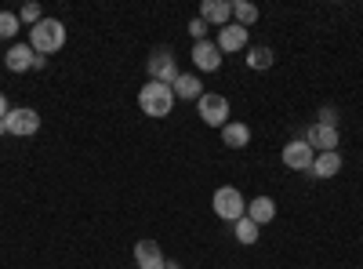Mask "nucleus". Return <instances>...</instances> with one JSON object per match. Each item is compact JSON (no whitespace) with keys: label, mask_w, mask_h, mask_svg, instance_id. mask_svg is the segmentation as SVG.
<instances>
[{"label":"nucleus","mask_w":363,"mask_h":269,"mask_svg":"<svg viewBox=\"0 0 363 269\" xmlns=\"http://www.w3.org/2000/svg\"><path fill=\"white\" fill-rule=\"evenodd\" d=\"M62 44H66V26L58 18H40L33 29H29V48H33L37 55H55Z\"/></svg>","instance_id":"obj_1"},{"label":"nucleus","mask_w":363,"mask_h":269,"mask_svg":"<svg viewBox=\"0 0 363 269\" xmlns=\"http://www.w3.org/2000/svg\"><path fill=\"white\" fill-rule=\"evenodd\" d=\"M138 106L145 116H167L171 106H174V92L167 84H157V80H149L142 92H138Z\"/></svg>","instance_id":"obj_2"},{"label":"nucleus","mask_w":363,"mask_h":269,"mask_svg":"<svg viewBox=\"0 0 363 269\" xmlns=\"http://www.w3.org/2000/svg\"><path fill=\"white\" fill-rule=\"evenodd\" d=\"M215 215L225 219V222H240V219L247 215V200H244V193H240L236 186H222V190H215Z\"/></svg>","instance_id":"obj_3"},{"label":"nucleus","mask_w":363,"mask_h":269,"mask_svg":"<svg viewBox=\"0 0 363 269\" xmlns=\"http://www.w3.org/2000/svg\"><path fill=\"white\" fill-rule=\"evenodd\" d=\"M149 77H153L157 84H167V87L178 80V66H174L171 48H157L153 55H149Z\"/></svg>","instance_id":"obj_4"},{"label":"nucleus","mask_w":363,"mask_h":269,"mask_svg":"<svg viewBox=\"0 0 363 269\" xmlns=\"http://www.w3.org/2000/svg\"><path fill=\"white\" fill-rule=\"evenodd\" d=\"M200 121L207 128H225L229 124V102L222 95H200Z\"/></svg>","instance_id":"obj_5"},{"label":"nucleus","mask_w":363,"mask_h":269,"mask_svg":"<svg viewBox=\"0 0 363 269\" xmlns=\"http://www.w3.org/2000/svg\"><path fill=\"white\" fill-rule=\"evenodd\" d=\"M313 160H316V153H313V146H309L306 138H294V142L284 146V164H287L291 171H309Z\"/></svg>","instance_id":"obj_6"},{"label":"nucleus","mask_w":363,"mask_h":269,"mask_svg":"<svg viewBox=\"0 0 363 269\" xmlns=\"http://www.w3.org/2000/svg\"><path fill=\"white\" fill-rule=\"evenodd\" d=\"M37 131H40V116H37V109L22 106V109H11V113H8V135L26 138V135H37Z\"/></svg>","instance_id":"obj_7"},{"label":"nucleus","mask_w":363,"mask_h":269,"mask_svg":"<svg viewBox=\"0 0 363 269\" xmlns=\"http://www.w3.org/2000/svg\"><path fill=\"white\" fill-rule=\"evenodd\" d=\"M193 62H196V70H203V73H215V70L222 66V51H218V44L196 40V44H193Z\"/></svg>","instance_id":"obj_8"},{"label":"nucleus","mask_w":363,"mask_h":269,"mask_svg":"<svg viewBox=\"0 0 363 269\" xmlns=\"http://www.w3.org/2000/svg\"><path fill=\"white\" fill-rule=\"evenodd\" d=\"M135 262H138V269H164L167 258H164L157 241H138L135 244Z\"/></svg>","instance_id":"obj_9"},{"label":"nucleus","mask_w":363,"mask_h":269,"mask_svg":"<svg viewBox=\"0 0 363 269\" xmlns=\"http://www.w3.org/2000/svg\"><path fill=\"white\" fill-rule=\"evenodd\" d=\"M306 142L313 149H320V153H335V146H338V128H327V124H313L306 131Z\"/></svg>","instance_id":"obj_10"},{"label":"nucleus","mask_w":363,"mask_h":269,"mask_svg":"<svg viewBox=\"0 0 363 269\" xmlns=\"http://www.w3.org/2000/svg\"><path fill=\"white\" fill-rule=\"evenodd\" d=\"M218 51L225 55V51H240V48H247V29L244 26H236V22H229V26H222L218 29Z\"/></svg>","instance_id":"obj_11"},{"label":"nucleus","mask_w":363,"mask_h":269,"mask_svg":"<svg viewBox=\"0 0 363 269\" xmlns=\"http://www.w3.org/2000/svg\"><path fill=\"white\" fill-rule=\"evenodd\" d=\"M33 62H37V51L29 48V44H15V48L4 55V66H8L11 73H26V70H33Z\"/></svg>","instance_id":"obj_12"},{"label":"nucleus","mask_w":363,"mask_h":269,"mask_svg":"<svg viewBox=\"0 0 363 269\" xmlns=\"http://www.w3.org/2000/svg\"><path fill=\"white\" fill-rule=\"evenodd\" d=\"M200 18L211 26V22H215L218 29L222 26H229V18H233V4H225V0H203V4H200Z\"/></svg>","instance_id":"obj_13"},{"label":"nucleus","mask_w":363,"mask_h":269,"mask_svg":"<svg viewBox=\"0 0 363 269\" xmlns=\"http://www.w3.org/2000/svg\"><path fill=\"white\" fill-rule=\"evenodd\" d=\"M316 178H335L338 171H342V157H338V149L335 153H316V160H313V168H309Z\"/></svg>","instance_id":"obj_14"},{"label":"nucleus","mask_w":363,"mask_h":269,"mask_svg":"<svg viewBox=\"0 0 363 269\" xmlns=\"http://www.w3.org/2000/svg\"><path fill=\"white\" fill-rule=\"evenodd\" d=\"M247 219H251V222H258V226H265V222H272V219H277V204H272L269 197H258V200H247Z\"/></svg>","instance_id":"obj_15"},{"label":"nucleus","mask_w":363,"mask_h":269,"mask_svg":"<svg viewBox=\"0 0 363 269\" xmlns=\"http://www.w3.org/2000/svg\"><path fill=\"white\" fill-rule=\"evenodd\" d=\"M222 142H225L229 149H244V146L251 142V128L240 124V121H229V124L222 128Z\"/></svg>","instance_id":"obj_16"},{"label":"nucleus","mask_w":363,"mask_h":269,"mask_svg":"<svg viewBox=\"0 0 363 269\" xmlns=\"http://www.w3.org/2000/svg\"><path fill=\"white\" fill-rule=\"evenodd\" d=\"M171 92H174L178 99H196V102H200L203 87H200V77H193V73H178V80L171 84Z\"/></svg>","instance_id":"obj_17"},{"label":"nucleus","mask_w":363,"mask_h":269,"mask_svg":"<svg viewBox=\"0 0 363 269\" xmlns=\"http://www.w3.org/2000/svg\"><path fill=\"white\" fill-rule=\"evenodd\" d=\"M258 15L262 11H258V4H251V0H236V4H233V18H236V26H244V29L255 26Z\"/></svg>","instance_id":"obj_18"},{"label":"nucleus","mask_w":363,"mask_h":269,"mask_svg":"<svg viewBox=\"0 0 363 269\" xmlns=\"http://www.w3.org/2000/svg\"><path fill=\"white\" fill-rule=\"evenodd\" d=\"M258 229H262V226L244 215V219L236 222V241H240V244H255V241H258Z\"/></svg>","instance_id":"obj_19"},{"label":"nucleus","mask_w":363,"mask_h":269,"mask_svg":"<svg viewBox=\"0 0 363 269\" xmlns=\"http://www.w3.org/2000/svg\"><path fill=\"white\" fill-rule=\"evenodd\" d=\"M247 66L251 70H269L272 66V51L269 48H251L247 51Z\"/></svg>","instance_id":"obj_20"},{"label":"nucleus","mask_w":363,"mask_h":269,"mask_svg":"<svg viewBox=\"0 0 363 269\" xmlns=\"http://www.w3.org/2000/svg\"><path fill=\"white\" fill-rule=\"evenodd\" d=\"M15 33H18V15L0 11V40H4V37H15Z\"/></svg>","instance_id":"obj_21"},{"label":"nucleus","mask_w":363,"mask_h":269,"mask_svg":"<svg viewBox=\"0 0 363 269\" xmlns=\"http://www.w3.org/2000/svg\"><path fill=\"white\" fill-rule=\"evenodd\" d=\"M18 18H22V22H29V26H37V22H40V8H37V4H26Z\"/></svg>","instance_id":"obj_22"},{"label":"nucleus","mask_w":363,"mask_h":269,"mask_svg":"<svg viewBox=\"0 0 363 269\" xmlns=\"http://www.w3.org/2000/svg\"><path fill=\"white\" fill-rule=\"evenodd\" d=\"M189 33H193L196 40H207V22H203V18H193V22H189Z\"/></svg>","instance_id":"obj_23"},{"label":"nucleus","mask_w":363,"mask_h":269,"mask_svg":"<svg viewBox=\"0 0 363 269\" xmlns=\"http://www.w3.org/2000/svg\"><path fill=\"white\" fill-rule=\"evenodd\" d=\"M320 124H327V128H338V113L330 109V106H327V109H320Z\"/></svg>","instance_id":"obj_24"},{"label":"nucleus","mask_w":363,"mask_h":269,"mask_svg":"<svg viewBox=\"0 0 363 269\" xmlns=\"http://www.w3.org/2000/svg\"><path fill=\"white\" fill-rule=\"evenodd\" d=\"M8 113H11V109H8V99H4V95H0V121H4V116H8Z\"/></svg>","instance_id":"obj_25"},{"label":"nucleus","mask_w":363,"mask_h":269,"mask_svg":"<svg viewBox=\"0 0 363 269\" xmlns=\"http://www.w3.org/2000/svg\"><path fill=\"white\" fill-rule=\"evenodd\" d=\"M164 269H182V265L178 262H164Z\"/></svg>","instance_id":"obj_26"},{"label":"nucleus","mask_w":363,"mask_h":269,"mask_svg":"<svg viewBox=\"0 0 363 269\" xmlns=\"http://www.w3.org/2000/svg\"><path fill=\"white\" fill-rule=\"evenodd\" d=\"M8 131V116H4V121H0V135H4Z\"/></svg>","instance_id":"obj_27"}]
</instances>
